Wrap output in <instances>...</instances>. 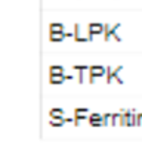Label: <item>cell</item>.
Wrapping results in <instances>:
<instances>
[{
  "label": "cell",
  "instance_id": "cell-1",
  "mask_svg": "<svg viewBox=\"0 0 142 146\" xmlns=\"http://www.w3.org/2000/svg\"><path fill=\"white\" fill-rule=\"evenodd\" d=\"M74 41L77 43H83V41H90L93 36L89 33V28L86 25V28L82 27V24H74Z\"/></svg>",
  "mask_w": 142,
  "mask_h": 146
},
{
  "label": "cell",
  "instance_id": "cell-2",
  "mask_svg": "<svg viewBox=\"0 0 142 146\" xmlns=\"http://www.w3.org/2000/svg\"><path fill=\"white\" fill-rule=\"evenodd\" d=\"M121 70H123L121 65L117 66V68H114V70H113L111 66H107V71H105V81L110 84L113 80H115L119 84H123L124 81H123V78L120 77V71H121Z\"/></svg>",
  "mask_w": 142,
  "mask_h": 146
},
{
  "label": "cell",
  "instance_id": "cell-3",
  "mask_svg": "<svg viewBox=\"0 0 142 146\" xmlns=\"http://www.w3.org/2000/svg\"><path fill=\"white\" fill-rule=\"evenodd\" d=\"M105 71H107V66H102V65H90L89 66V83L93 84L95 83V78H99V77L105 75Z\"/></svg>",
  "mask_w": 142,
  "mask_h": 146
},
{
  "label": "cell",
  "instance_id": "cell-4",
  "mask_svg": "<svg viewBox=\"0 0 142 146\" xmlns=\"http://www.w3.org/2000/svg\"><path fill=\"white\" fill-rule=\"evenodd\" d=\"M121 114H123V118H124L123 125H127V127L136 125V112H135V109H121Z\"/></svg>",
  "mask_w": 142,
  "mask_h": 146
},
{
  "label": "cell",
  "instance_id": "cell-5",
  "mask_svg": "<svg viewBox=\"0 0 142 146\" xmlns=\"http://www.w3.org/2000/svg\"><path fill=\"white\" fill-rule=\"evenodd\" d=\"M87 112H89L87 108H76L74 109V125H80L83 121H86L89 118Z\"/></svg>",
  "mask_w": 142,
  "mask_h": 146
},
{
  "label": "cell",
  "instance_id": "cell-6",
  "mask_svg": "<svg viewBox=\"0 0 142 146\" xmlns=\"http://www.w3.org/2000/svg\"><path fill=\"white\" fill-rule=\"evenodd\" d=\"M87 121L90 124V127H101V125H104V117L98 112H92L89 115Z\"/></svg>",
  "mask_w": 142,
  "mask_h": 146
},
{
  "label": "cell",
  "instance_id": "cell-7",
  "mask_svg": "<svg viewBox=\"0 0 142 146\" xmlns=\"http://www.w3.org/2000/svg\"><path fill=\"white\" fill-rule=\"evenodd\" d=\"M87 28H89V33L92 36H96V34H102L104 33V24H99V22H89L87 24Z\"/></svg>",
  "mask_w": 142,
  "mask_h": 146
},
{
  "label": "cell",
  "instance_id": "cell-8",
  "mask_svg": "<svg viewBox=\"0 0 142 146\" xmlns=\"http://www.w3.org/2000/svg\"><path fill=\"white\" fill-rule=\"evenodd\" d=\"M73 70L78 71V83L83 84L84 83V71L89 70V66H86V65H73Z\"/></svg>",
  "mask_w": 142,
  "mask_h": 146
},
{
  "label": "cell",
  "instance_id": "cell-9",
  "mask_svg": "<svg viewBox=\"0 0 142 146\" xmlns=\"http://www.w3.org/2000/svg\"><path fill=\"white\" fill-rule=\"evenodd\" d=\"M121 27V24L120 22H117V24H114V25H111V28H110V34H108V38H114L115 41H121V38L117 36V30Z\"/></svg>",
  "mask_w": 142,
  "mask_h": 146
},
{
  "label": "cell",
  "instance_id": "cell-10",
  "mask_svg": "<svg viewBox=\"0 0 142 146\" xmlns=\"http://www.w3.org/2000/svg\"><path fill=\"white\" fill-rule=\"evenodd\" d=\"M64 74H65L64 66H61V65H50L49 66V75H64Z\"/></svg>",
  "mask_w": 142,
  "mask_h": 146
},
{
  "label": "cell",
  "instance_id": "cell-11",
  "mask_svg": "<svg viewBox=\"0 0 142 146\" xmlns=\"http://www.w3.org/2000/svg\"><path fill=\"white\" fill-rule=\"evenodd\" d=\"M65 37V33L64 31H59V33H49V40L50 41H62Z\"/></svg>",
  "mask_w": 142,
  "mask_h": 146
},
{
  "label": "cell",
  "instance_id": "cell-12",
  "mask_svg": "<svg viewBox=\"0 0 142 146\" xmlns=\"http://www.w3.org/2000/svg\"><path fill=\"white\" fill-rule=\"evenodd\" d=\"M124 124V118H123V114H121V111L117 114H113V125H123Z\"/></svg>",
  "mask_w": 142,
  "mask_h": 146
},
{
  "label": "cell",
  "instance_id": "cell-13",
  "mask_svg": "<svg viewBox=\"0 0 142 146\" xmlns=\"http://www.w3.org/2000/svg\"><path fill=\"white\" fill-rule=\"evenodd\" d=\"M64 81H65V74L64 75H49L50 84H62Z\"/></svg>",
  "mask_w": 142,
  "mask_h": 146
},
{
  "label": "cell",
  "instance_id": "cell-14",
  "mask_svg": "<svg viewBox=\"0 0 142 146\" xmlns=\"http://www.w3.org/2000/svg\"><path fill=\"white\" fill-rule=\"evenodd\" d=\"M64 117V111L61 108H52L49 111V118H62Z\"/></svg>",
  "mask_w": 142,
  "mask_h": 146
},
{
  "label": "cell",
  "instance_id": "cell-15",
  "mask_svg": "<svg viewBox=\"0 0 142 146\" xmlns=\"http://www.w3.org/2000/svg\"><path fill=\"white\" fill-rule=\"evenodd\" d=\"M59 31H64V24H61V22H52L49 25V33H59Z\"/></svg>",
  "mask_w": 142,
  "mask_h": 146
},
{
  "label": "cell",
  "instance_id": "cell-16",
  "mask_svg": "<svg viewBox=\"0 0 142 146\" xmlns=\"http://www.w3.org/2000/svg\"><path fill=\"white\" fill-rule=\"evenodd\" d=\"M49 124L53 125V127H61L65 124V118H49Z\"/></svg>",
  "mask_w": 142,
  "mask_h": 146
},
{
  "label": "cell",
  "instance_id": "cell-17",
  "mask_svg": "<svg viewBox=\"0 0 142 146\" xmlns=\"http://www.w3.org/2000/svg\"><path fill=\"white\" fill-rule=\"evenodd\" d=\"M104 125H113V114H104Z\"/></svg>",
  "mask_w": 142,
  "mask_h": 146
},
{
  "label": "cell",
  "instance_id": "cell-18",
  "mask_svg": "<svg viewBox=\"0 0 142 146\" xmlns=\"http://www.w3.org/2000/svg\"><path fill=\"white\" fill-rule=\"evenodd\" d=\"M110 28H111V25L110 24H104V40L105 41H108L110 38H108V34H110Z\"/></svg>",
  "mask_w": 142,
  "mask_h": 146
},
{
  "label": "cell",
  "instance_id": "cell-19",
  "mask_svg": "<svg viewBox=\"0 0 142 146\" xmlns=\"http://www.w3.org/2000/svg\"><path fill=\"white\" fill-rule=\"evenodd\" d=\"M136 125L142 127V112L141 114H136Z\"/></svg>",
  "mask_w": 142,
  "mask_h": 146
}]
</instances>
